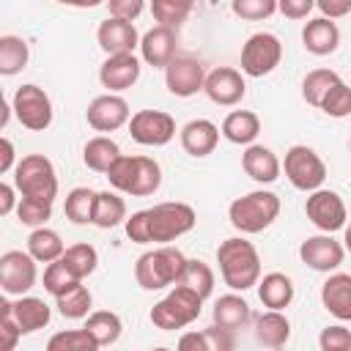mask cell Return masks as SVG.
Returning a JSON list of instances; mask_svg holds the SVG:
<instances>
[{
	"label": "cell",
	"mask_w": 351,
	"mask_h": 351,
	"mask_svg": "<svg viewBox=\"0 0 351 351\" xmlns=\"http://www.w3.org/2000/svg\"><path fill=\"white\" fill-rule=\"evenodd\" d=\"M217 263H219L222 282L230 291H247L261 280V255L252 247V241L241 236L225 239L217 247Z\"/></svg>",
	"instance_id": "6da1fadb"
},
{
	"label": "cell",
	"mask_w": 351,
	"mask_h": 351,
	"mask_svg": "<svg viewBox=\"0 0 351 351\" xmlns=\"http://www.w3.org/2000/svg\"><path fill=\"white\" fill-rule=\"evenodd\" d=\"M110 184L132 197H148L162 186V167L151 156H126L121 154L107 170Z\"/></svg>",
	"instance_id": "7a4b0ae2"
},
{
	"label": "cell",
	"mask_w": 351,
	"mask_h": 351,
	"mask_svg": "<svg viewBox=\"0 0 351 351\" xmlns=\"http://www.w3.org/2000/svg\"><path fill=\"white\" fill-rule=\"evenodd\" d=\"M186 266V258L178 247L162 244L151 252H143L134 263V280L143 291H162L178 282L181 271Z\"/></svg>",
	"instance_id": "3957f363"
},
{
	"label": "cell",
	"mask_w": 351,
	"mask_h": 351,
	"mask_svg": "<svg viewBox=\"0 0 351 351\" xmlns=\"http://www.w3.org/2000/svg\"><path fill=\"white\" fill-rule=\"evenodd\" d=\"M280 217V197L269 189H255L228 206V219L239 233H261Z\"/></svg>",
	"instance_id": "277c9868"
},
{
	"label": "cell",
	"mask_w": 351,
	"mask_h": 351,
	"mask_svg": "<svg viewBox=\"0 0 351 351\" xmlns=\"http://www.w3.org/2000/svg\"><path fill=\"white\" fill-rule=\"evenodd\" d=\"M200 307H203V296L195 293L192 288L176 282L173 291L151 307V324L162 332H176V329H184L192 321H197Z\"/></svg>",
	"instance_id": "5b68a950"
},
{
	"label": "cell",
	"mask_w": 351,
	"mask_h": 351,
	"mask_svg": "<svg viewBox=\"0 0 351 351\" xmlns=\"http://www.w3.org/2000/svg\"><path fill=\"white\" fill-rule=\"evenodd\" d=\"M14 186L25 197L52 203L58 197V173L44 154H27L14 167Z\"/></svg>",
	"instance_id": "8992f818"
},
{
	"label": "cell",
	"mask_w": 351,
	"mask_h": 351,
	"mask_svg": "<svg viewBox=\"0 0 351 351\" xmlns=\"http://www.w3.org/2000/svg\"><path fill=\"white\" fill-rule=\"evenodd\" d=\"M197 222V214L189 203H178V200H167V203H156L154 208H148V236L156 244H170L178 236L189 233Z\"/></svg>",
	"instance_id": "52a82bcc"
},
{
	"label": "cell",
	"mask_w": 351,
	"mask_h": 351,
	"mask_svg": "<svg viewBox=\"0 0 351 351\" xmlns=\"http://www.w3.org/2000/svg\"><path fill=\"white\" fill-rule=\"evenodd\" d=\"M282 167L285 178L302 192H313L326 181V165L310 145H291L285 151Z\"/></svg>",
	"instance_id": "ba28073f"
},
{
	"label": "cell",
	"mask_w": 351,
	"mask_h": 351,
	"mask_svg": "<svg viewBox=\"0 0 351 351\" xmlns=\"http://www.w3.org/2000/svg\"><path fill=\"white\" fill-rule=\"evenodd\" d=\"M11 110H14L16 121L30 132H44L52 123V101L44 93V88H38L33 82H27V85L14 90Z\"/></svg>",
	"instance_id": "9c48e42d"
},
{
	"label": "cell",
	"mask_w": 351,
	"mask_h": 351,
	"mask_svg": "<svg viewBox=\"0 0 351 351\" xmlns=\"http://www.w3.org/2000/svg\"><path fill=\"white\" fill-rule=\"evenodd\" d=\"M282 60V44L274 33H255L241 47V71L247 77H266Z\"/></svg>",
	"instance_id": "30bf717a"
},
{
	"label": "cell",
	"mask_w": 351,
	"mask_h": 351,
	"mask_svg": "<svg viewBox=\"0 0 351 351\" xmlns=\"http://www.w3.org/2000/svg\"><path fill=\"white\" fill-rule=\"evenodd\" d=\"M36 258L22 250H8L0 255V288L5 296H25L36 285Z\"/></svg>",
	"instance_id": "8fae6325"
},
{
	"label": "cell",
	"mask_w": 351,
	"mask_h": 351,
	"mask_svg": "<svg viewBox=\"0 0 351 351\" xmlns=\"http://www.w3.org/2000/svg\"><path fill=\"white\" fill-rule=\"evenodd\" d=\"M129 134L140 145L159 148L176 137V121L162 110H137L129 118Z\"/></svg>",
	"instance_id": "7c38bea8"
},
{
	"label": "cell",
	"mask_w": 351,
	"mask_h": 351,
	"mask_svg": "<svg viewBox=\"0 0 351 351\" xmlns=\"http://www.w3.org/2000/svg\"><path fill=\"white\" fill-rule=\"evenodd\" d=\"M304 214L307 219L321 230V233H335L340 228H346V203L337 192L332 189H313L307 203H304Z\"/></svg>",
	"instance_id": "4fadbf2b"
},
{
	"label": "cell",
	"mask_w": 351,
	"mask_h": 351,
	"mask_svg": "<svg viewBox=\"0 0 351 351\" xmlns=\"http://www.w3.org/2000/svg\"><path fill=\"white\" fill-rule=\"evenodd\" d=\"M203 90L206 96L219 104V107H233L244 99L247 93V82L241 77L239 69H230V66H217L214 71L206 74V82H203Z\"/></svg>",
	"instance_id": "5bb4252c"
},
{
	"label": "cell",
	"mask_w": 351,
	"mask_h": 351,
	"mask_svg": "<svg viewBox=\"0 0 351 351\" xmlns=\"http://www.w3.org/2000/svg\"><path fill=\"white\" fill-rule=\"evenodd\" d=\"M299 258H302V263H307L310 269L329 274V271H335V269L343 263L346 247H343L337 239H332V233H318V236H310V239L302 241Z\"/></svg>",
	"instance_id": "9a60e30c"
},
{
	"label": "cell",
	"mask_w": 351,
	"mask_h": 351,
	"mask_svg": "<svg viewBox=\"0 0 351 351\" xmlns=\"http://www.w3.org/2000/svg\"><path fill=\"white\" fill-rule=\"evenodd\" d=\"M85 118H88V126L96 129V132H115L121 126L129 123V104L123 96L118 93H104V96H96L88 110H85Z\"/></svg>",
	"instance_id": "2e32d148"
},
{
	"label": "cell",
	"mask_w": 351,
	"mask_h": 351,
	"mask_svg": "<svg viewBox=\"0 0 351 351\" xmlns=\"http://www.w3.org/2000/svg\"><path fill=\"white\" fill-rule=\"evenodd\" d=\"M140 71H143V66L134 58V52L107 55V60L99 66V82L110 93H121V90H129L140 80Z\"/></svg>",
	"instance_id": "e0dca14e"
},
{
	"label": "cell",
	"mask_w": 351,
	"mask_h": 351,
	"mask_svg": "<svg viewBox=\"0 0 351 351\" xmlns=\"http://www.w3.org/2000/svg\"><path fill=\"white\" fill-rule=\"evenodd\" d=\"M203 82H206V71L192 58H173L165 66V85L173 96H181V99L195 96L197 90H203Z\"/></svg>",
	"instance_id": "ac0fdd59"
},
{
	"label": "cell",
	"mask_w": 351,
	"mask_h": 351,
	"mask_svg": "<svg viewBox=\"0 0 351 351\" xmlns=\"http://www.w3.org/2000/svg\"><path fill=\"white\" fill-rule=\"evenodd\" d=\"M96 41L107 55H123V52H134V47H140V36L137 27L129 19H118V16H107L99 30H96Z\"/></svg>",
	"instance_id": "d6986e66"
},
{
	"label": "cell",
	"mask_w": 351,
	"mask_h": 351,
	"mask_svg": "<svg viewBox=\"0 0 351 351\" xmlns=\"http://www.w3.org/2000/svg\"><path fill=\"white\" fill-rule=\"evenodd\" d=\"M176 44H178L176 27L156 25V27H151V30L140 38V55H143V60H145L148 66L165 69V66L176 58Z\"/></svg>",
	"instance_id": "ffe728a7"
},
{
	"label": "cell",
	"mask_w": 351,
	"mask_h": 351,
	"mask_svg": "<svg viewBox=\"0 0 351 351\" xmlns=\"http://www.w3.org/2000/svg\"><path fill=\"white\" fill-rule=\"evenodd\" d=\"M241 167H244V173H247L252 181H258V184H271V181H277V178H280V170H282L277 154H274L271 148H266V145H258V143H250V145H247V151L241 154Z\"/></svg>",
	"instance_id": "44dd1931"
},
{
	"label": "cell",
	"mask_w": 351,
	"mask_h": 351,
	"mask_svg": "<svg viewBox=\"0 0 351 351\" xmlns=\"http://www.w3.org/2000/svg\"><path fill=\"white\" fill-rule=\"evenodd\" d=\"M219 143V126L208 118H195L181 129V148L189 156H208Z\"/></svg>",
	"instance_id": "7402d4cb"
},
{
	"label": "cell",
	"mask_w": 351,
	"mask_h": 351,
	"mask_svg": "<svg viewBox=\"0 0 351 351\" xmlns=\"http://www.w3.org/2000/svg\"><path fill=\"white\" fill-rule=\"evenodd\" d=\"M321 304L337 321H351V274L335 271L321 285Z\"/></svg>",
	"instance_id": "603a6c76"
},
{
	"label": "cell",
	"mask_w": 351,
	"mask_h": 351,
	"mask_svg": "<svg viewBox=\"0 0 351 351\" xmlns=\"http://www.w3.org/2000/svg\"><path fill=\"white\" fill-rule=\"evenodd\" d=\"M302 44L307 52L324 58V55H332L337 47H340V30L337 25L329 19V16H315L304 25L302 30Z\"/></svg>",
	"instance_id": "cb8c5ba5"
},
{
	"label": "cell",
	"mask_w": 351,
	"mask_h": 351,
	"mask_svg": "<svg viewBox=\"0 0 351 351\" xmlns=\"http://www.w3.org/2000/svg\"><path fill=\"white\" fill-rule=\"evenodd\" d=\"M255 340L266 348H282L291 340V321L282 310H266L255 318Z\"/></svg>",
	"instance_id": "d4e9b609"
},
{
	"label": "cell",
	"mask_w": 351,
	"mask_h": 351,
	"mask_svg": "<svg viewBox=\"0 0 351 351\" xmlns=\"http://www.w3.org/2000/svg\"><path fill=\"white\" fill-rule=\"evenodd\" d=\"M14 318H16L19 329H22V335H33V332H38V329H44L49 324L52 310H49V304L44 299L25 293V296H16V302H14Z\"/></svg>",
	"instance_id": "484cf974"
},
{
	"label": "cell",
	"mask_w": 351,
	"mask_h": 351,
	"mask_svg": "<svg viewBox=\"0 0 351 351\" xmlns=\"http://www.w3.org/2000/svg\"><path fill=\"white\" fill-rule=\"evenodd\" d=\"M258 299L269 310H285L293 302V282L282 271H269L258 280Z\"/></svg>",
	"instance_id": "4316f807"
},
{
	"label": "cell",
	"mask_w": 351,
	"mask_h": 351,
	"mask_svg": "<svg viewBox=\"0 0 351 351\" xmlns=\"http://www.w3.org/2000/svg\"><path fill=\"white\" fill-rule=\"evenodd\" d=\"M211 318H214L217 326L236 332V329H244L247 326V321L252 318V313H250V304L239 293H225V296H219L214 302Z\"/></svg>",
	"instance_id": "83f0119b"
},
{
	"label": "cell",
	"mask_w": 351,
	"mask_h": 351,
	"mask_svg": "<svg viewBox=\"0 0 351 351\" xmlns=\"http://www.w3.org/2000/svg\"><path fill=\"white\" fill-rule=\"evenodd\" d=\"M222 134L236 145H250L261 134V118L252 110H233L222 121Z\"/></svg>",
	"instance_id": "f1b7e54d"
},
{
	"label": "cell",
	"mask_w": 351,
	"mask_h": 351,
	"mask_svg": "<svg viewBox=\"0 0 351 351\" xmlns=\"http://www.w3.org/2000/svg\"><path fill=\"white\" fill-rule=\"evenodd\" d=\"M121 156V148L115 140L99 134V137H90L82 148V162L85 167H90L93 173H107L112 167V162Z\"/></svg>",
	"instance_id": "f546056e"
},
{
	"label": "cell",
	"mask_w": 351,
	"mask_h": 351,
	"mask_svg": "<svg viewBox=\"0 0 351 351\" xmlns=\"http://www.w3.org/2000/svg\"><path fill=\"white\" fill-rule=\"evenodd\" d=\"M27 252L38 263H52L66 252V247H63V239L58 230L41 225V228H33V233L27 236Z\"/></svg>",
	"instance_id": "4dcf8cb0"
},
{
	"label": "cell",
	"mask_w": 351,
	"mask_h": 351,
	"mask_svg": "<svg viewBox=\"0 0 351 351\" xmlns=\"http://www.w3.org/2000/svg\"><path fill=\"white\" fill-rule=\"evenodd\" d=\"M30 60V47L22 36H0V74L14 77Z\"/></svg>",
	"instance_id": "1f68e13d"
},
{
	"label": "cell",
	"mask_w": 351,
	"mask_h": 351,
	"mask_svg": "<svg viewBox=\"0 0 351 351\" xmlns=\"http://www.w3.org/2000/svg\"><path fill=\"white\" fill-rule=\"evenodd\" d=\"M126 222V203L115 192H96V208H93V225L101 230H110L115 225Z\"/></svg>",
	"instance_id": "d6a6232c"
},
{
	"label": "cell",
	"mask_w": 351,
	"mask_h": 351,
	"mask_svg": "<svg viewBox=\"0 0 351 351\" xmlns=\"http://www.w3.org/2000/svg\"><path fill=\"white\" fill-rule=\"evenodd\" d=\"M85 329L96 337V343H99V348H101V346L118 343V337H121V332H123V324H121L118 313H112V310H96V313L88 315Z\"/></svg>",
	"instance_id": "836d02e7"
},
{
	"label": "cell",
	"mask_w": 351,
	"mask_h": 351,
	"mask_svg": "<svg viewBox=\"0 0 351 351\" xmlns=\"http://www.w3.org/2000/svg\"><path fill=\"white\" fill-rule=\"evenodd\" d=\"M93 208H96V192H93V189H88V186H74V189L66 195L63 211H66V219H71L74 225H88V222H93Z\"/></svg>",
	"instance_id": "e575fe53"
},
{
	"label": "cell",
	"mask_w": 351,
	"mask_h": 351,
	"mask_svg": "<svg viewBox=\"0 0 351 351\" xmlns=\"http://www.w3.org/2000/svg\"><path fill=\"white\" fill-rule=\"evenodd\" d=\"M55 304H58V313H60L63 318H71V321H77V318H85V315H90V304H93V296H90V291H88L82 282H77L74 288H69L66 293H60V296L55 299Z\"/></svg>",
	"instance_id": "d590c367"
},
{
	"label": "cell",
	"mask_w": 351,
	"mask_h": 351,
	"mask_svg": "<svg viewBox=\"0 0 351 351\" xmlns=\"http://www.w3.org/2000/svg\"><path fill=\"white\" fill-rule=\"evenodd\" d=\"M60 261L71 269L74 277L85 280V277H90V274L96 271V266H99V252H96V247H90V244H71V247H66V252L60 255Z\"/></svg>",
	"instance_id": "8d00e7d4"
},
{
	"label": "cell",
	"mask_w": 351,
	"mask_h": 351,
	"mask_svg": "<svg viewBox=\"0 0 351 351\" xmlns=\"http://www.w3.org/2000/svg\"><path fill=\"white\" fill-rule=\"evenodd\" d=\"M178 282L186 285V288H192V291L200 293L203 299H208L211 291H214V271H211L208 263H203V261H197V258H192V261L186 258V266H184Z\"/></svg>",
	"instance_id": "74e56055"
},
{
	"label": "cell",
	"mask_w": 351,
	"mask_h": 351,
	"mask_svg": "<svg viewBox=\"0 0 351 351\" xmlns=\"http://www.w3.org/2000/svg\"><path fill=\"white\" fill-rule=\"evenodd\" d=\"M337 80H340V77H337V71H332V69H313V71L302 80V96H304V101L313 104V107H321L324 96L329 93V88H332Z\"/></svg>",
	"instance_id": "f35d334b"
},
{
	"label": "cell",
	"mask_w": 351,
	"mask_h": 351,
	"mask_svg": "<svg viewBox=\"0 0 351 351\" xmlns=\"http://www.w3.org/2000/svg\"><path fill=\"white\" fill-rule=\"evenodd\" d=\"M96 348H99V343L85 326L58 332L47 340V351H96Z\"/></svg>",
	"instance_id": "ab89813d"
},
{
	"label": "cell",
	"mask_w": 351,
	"mask_h": 351,
	"mask_svg": "<svg viewBox=\"0 0 351 351\" xmlns=\"http://www.w3.org/2000/svg\"><path fill=\"white\" fill-rule=\"evenodd\" d=\"M195 8V0H151V14L159 25L178 27Z\"/></svg>",
	"instance_id": "60d3db41"
},
{
	"label": "cell",
	"mask_w": 351,
	"mask_h": 351,
	"mask_svg": "<svg viewBox=\"0 0 351 351\" xmlns=\"http://www.w3.org/2000/svg\"><path fill=\"white\" fill-rule=\"evenodd\" d=\"M77 282H82L80 277H74L71 274V269L58 258V261H52V263H47V269H44V291L47 293H52L55 299L60 296V293H66L69 288H74Z\"/></svg>",
	"instance_id": "b9f144b4"
},
{
	"label": "cell",
	"mask_w": 351,
	"mask_h": 351,
	"mask_svg": "<svg viewBox=\"0 0 351 351\" xmlns=\"http://www.w3.org/2000/svg\"><path fill=\"white\" fill-rule=\"evenodd\" d=\"M16 217H19V222L22 225H27V228H41L49 217H52V203H47V200H36V197H19V203H16Z\"/></svg>",
	"instance_id": "7bdbcfd3"
},
{
	"label": "cell",
	"mask_w": 351,
	"mask_h": 351,
	"mask_svg": "<svg viewBox=\"0 0 351 351\" xmlns=\"http://www.w3.org/2000/svg\"><path fill=\"white\" fill-rule=\"evenodd\" d=\"M318 110H324L329 118H346V115H351V88L343 80H337L329 88V93L324 96V101H321Z\"/></svg>",
	"instance_id": "ee69618b"
},
{
	"label": "cell",
	"mask_w": 351,
	"mask_h": 351,
	"mask_svg": "<svg viewBox=\"0 0 351 351\" xmlns=\"http://www.w3.org/2000/svg\"><path fill=\"white\" fill-rule=\"evenodd\" d=\"M230 11L239 19L258 22V19H269L277 11V0H230Z\"/></svg>",
	"instance_id": "f6af8a7d"
},
{
	"label": "cell",
	"mask_w": 351,
	"mask_h": 351,
	"mask_svg": "<svg viewBox=\"0 0 351 351\" xmlns=\"http://www.w3.org/2000/svg\"><path fill=\"white\" fill-rule=\"evenodd\" d=\"M318 346L324 351H351V329L335 324V326H326L318 337Z\"/></svg>",
	"instance_id": "bcb514c9"
},
{
	"label": "cell",
	"mask_w": 351,
	"mask_h": 351,
	"mask_svg": "<svg viewBox=\"0 0 351 351\" xmlns=\"http://www.w3.org/2000/svg\"><path fill=\"white\" fill-rule=\"evenodd\" d=\"M123 228H126V236L134 244H151V236H148V208L134 211L132 217H126Z\"/></svg>",
	"instance_id": "7dc6e473"
},
{
	"label": "cell",
	"mask_w": 351,
	"mask_h": 351,
	"mask_svg": "<svg viewBox=\"0 0 351 351\" xmlns=\"http://www.w3.org/2000/svg\"><path fill=\"white\" fill-rule=\"evenodd\" d=\"M203 335H206V348L208 351H230L233 348V332L230 329H222V326H208V329H203Z\"/></svg>",
	"instance_id": "c3c4849f"
},
{
	"label": "cell",
	"mask_w": 351,
	"mask_h": 351,
	"mask_svg": "<svg viewBox=\"0 0 351 351\" xmlns=\"http://www.w3.org/2000/svg\"><path fill=\"white\" fill-rule=\"evenodd\" d=\"M107 8H110V16H118V19H137L145 8V0H107Z\"/></svg>",
	"instance_id": "681fc988"
},
{
	"label": "cell",
	"mask_w": 351,
	"mask_h": 351,
	"mask_svg": "<svg viewBox=\"0 0 351 351\" xmlns=\"http://www.w3.org/2000/svg\"><path fill=\"white\" fill-rule=\"evenodd\" d=\"M315 8V0H277V11L288 19H304Z\"/></svg>",
	"instance_id": "f907efd6"
},
{
	"label": "cell",
	"mask_w": 351,
	"mask_h": 351,
	"mask_svg": "<svg viewBox=\"0 0 351 351\" xmlns=\"http://www.w3.org/2000/svg\"><path fill=\"white\" fill-rule=\"evenodd\" d=\"M315 5L329 19H340V16H346L351 11V0H315Z\"/></svg>",
	"instance_id": "816d5d0a"
},
{
	"label": "cell",
	"mask_w": 351,
	"mask_h": 351,
	"mask_svg": "<svg viewBox=\"0 0 351 351\" xmlns=\"http://www.w3.org/2000/svg\"><path fill=\"white\" fill-rule=\"evenodd\" d=\"M178 348L181 351H208L206 348V335L203 332H186L178 337Z\"/></svg>",
	"instance_id": "f5cc1de1"
},
{
	"label": "cell",
	"mask_w": 351,
	"mask_h": 351,
	"mask_svg": "<svg viewBox=\"0 0 351 351\" xmlns=\"http://www.w3.org/2000/svg\"><path fill=\"white\" fill-rule=\"evenodd\" d=\"M14 167H16L14 165V143L8 137H3L0 140V173H8Z\"/></svg>",
	"instance_id": "db71d44e"
},
{
	"label": "cell",
	"mask_w": 351,
	"mask_h": 351,
	"mask_svg": "<svg viewBox=\"0 0 351 351\" xmlns=\"http://www.w3.org/2000/svg\"><path fill=\"white\" fill-rule=\"evenodd\" d=\"M14 189L16 186H11V184H0V217H8L11 211H14V203H16V197H14Z\"/></svg>",
	"instance_id": "11a10c76"
},
{
	"label": "cell",
	"mask_w": 351,
	"mask_h": 351,
	"mask_svg": "<svg viewBox=\"0 0 351 351\" xmlns=\"http://www.w3.org/2000/svg\"><path fill=\"white\" fill-rule=\"evenodd\" d=\"M63 5H74V8H93V5H99V3H104V0H60Z\"/></svg>",
	"instance_id": "9f6ffc18"
},
{
	"label": "cell",
	"mask_w": 351,
	"mask_h": 351,
	"mask_svg": "<svg viewBox=\"0 0 351 351\" xmlns=\"http://www.w3.org/2000/svg\"><path fill=\"white\" fill-rule=\"evenodd\" d=\"M343 247L351 252V225H346V233H343Z\"/></svg>",
	"instance_id": "6f0895ef"
},
{
	"label": "cell",
	"mask_w": 351,
	"mask_h": 351,
	"mask_svg": "<svg viewBox=\"0 0 351 351\" xmlns=\"http://www.w3.org/2000/svg\"><path fill=\"white\" fill-rule=\"evenodd\" d=\"M348 148H351V143H348Z\"/></svg>",
	"instance_id": "680465c9"
}]
</instances>
